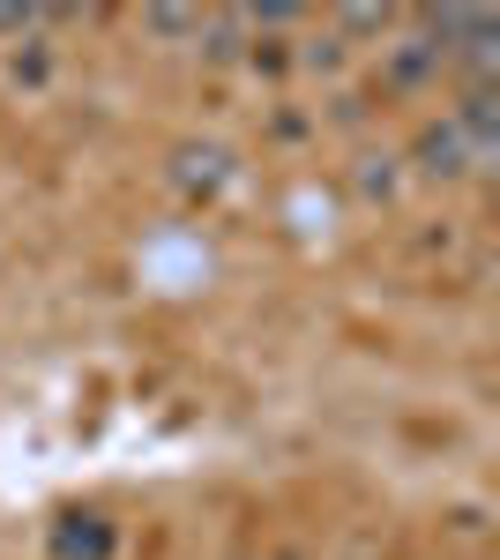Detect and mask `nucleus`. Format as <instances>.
Here are the masks:
<instances>
[{
    "label": "nucleus",
    "instance_id": "obj_1",
    "mask_svg": "<svg viewBox=\"0 0 500 560\" xmlns=\"http://www.w3.org/2000/svg\"><path fill=\"white\" fill-rule=\"evenodd\" d=\"M500 158V113H493V90H470L456 113H441L433 128L418 135V165L433 179H463V173H486Z\"/></svg>",
    "mask_w": 500,
    "mask_h": 560
},
{
    "label": "nucleus",
    "instance_id": "obj_2",
    "mask_svg": "<svg viewBox=\"0 0 500 560\" xmlns=\"http://www.w3.org/2000/svg\"><path fill=\"white\" fill-rule=\"evenodd\" d=\"M105 553H113L105 516H68L60 530H53V560H105Z\"/></svg>",
    "mask_w": 500,
    "mask_h": 560
},
{
    "label": "nucleus",
    "instance_id": "obj_4",
    "mask_svg": "<svg viewBox=\"0 0 500 560\" xmlns=\"http://www.w3.org/2000/svg\"><path fill=\"white\" fill-rule=\"evenodd\" d=\"M269 560H299V553H269Z\"/></svg>",
    "mask_w": 500,
    "mask_h": 560
},
{
    "label": "nucleus",
    "instance_id": "obj_3",
    "mask_svg": "<svg viewBox=\"0 0 500 560\" xmlns=\"http://www.w3.org/2000/svg\"><path fill=\"white\" fill-rule=\"evenodd\" d=\"M38 23V8H0V31H31Z\"/></svg>",
    "mask_w": 500,
    "mask_h": 560
}]
</instances>
